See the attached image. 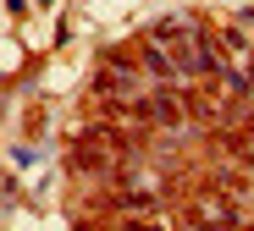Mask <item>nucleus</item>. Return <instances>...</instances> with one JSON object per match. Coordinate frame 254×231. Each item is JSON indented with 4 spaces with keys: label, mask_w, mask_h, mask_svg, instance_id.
I'll return each mask as SVG.
<instances>
[{
    "label": "nucleus",
    "mask_w": 254,
    "mask_h": 231,
    "mask_svg": "<svg viewBox=\"0 0 254 231\" xmlns=\"http://www.w3.org/2000/svg\"><path fill=\"white\" fill-rule=\"evenodd\" d=\"M144 66H149L155 77H172V72H177L172 61H166V50H160V44H149V50H144Z\"/></svg>",
    "instance_id": "nucleus-1"
}]
</instances>
